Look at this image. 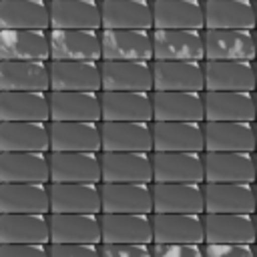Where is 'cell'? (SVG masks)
I'll use <instances>...</instances> for the list:
<instances>
[{
    "mask_svg": "<svg viewBox=\"0 0 257 257\" xmlns=\"http://www.w3.org/2000/svg\"><path fill=\"white\" fill-rule=\"evenodd\" d=\"M102 60H139L153 62V30L102 28Z\"/></svg>",
    "mask_w": 257,
    "mask_h": 257,
    "instance_id": "6da1fadb",
    "label": "cell"
},
{
    "mask_svg": "<svg viewBox=\"0 0 257 257\" xmlns=\"http://www.w3.org/2000/svg\"><path fill=\"white\" fill-rule=\"evenodd\" d=\"M205 60H257L255 30L205 28Z\"/></svg>",
    "mask_w": 257,
    "mask_h": 257,
    "instance_id": "7a4b0ae2",
    "label": "cell"
},
{
    "mask_svg": "<svg viewBox=\"0 0 257 257\" xmlns=\"http://www.w3.org/2000/svg\"><path fill=\"white\" fill-rule=\"evenodd\" d=\"M153 90L205 92V60H153Z\"/></svg>",
    "mask_w": 257,
    "mask_h": 257,
    "instance_id": "3957f363",
    "label": "cell"
},
{
    "mask_svg": "<svg viewBox=\"0 0 257 257\" xmlns=\"http://www.w3.org/2000/svg\"><path fill=\"white\" fill-rule=\"evenodd\" d=\"M50 60H102L100 30L50 28Z\"/></svg>",
    "mask_w": 257,
    "mask_h": 257,
    "instance_id": "277c9868",
    "label": "cell"
},
{
    "mask_svg": "<svg viewBox=\"0 0 257 257\" xmlns=\"http://www.w3.org/2000/svg\"><path fill=\"white\" fill-rule=\"evenodd\" d=\"M153 60H205L203 30L153 28Z\"/></svg>",
    "mask_w": 257,
    "mask_h": 257,
    "instance_id": "5b68a950",
    "label": "cell"
},
{
    "mask_svg": "<svg viewBox=\"0 0 257 257\" xmlns=\"http://www.w3.org/2000/svg\"><path fill=\"white\" fill-rule=\"evenodd\" d=\"M153 120L205 122L203 92L153 90Z\"/></svg>",
    "mask_w": 257,
    "mask_h": 257,
    "instance_id": "8992f818",
    "label": "cell"
},
{
    "mask_svg": "<svg viewBox=\"0 0 257 257\" xmlns=\"http://www.w3.org/2000/svg\"><path fill=\"white\" fill-rule=\"evenodd\" d=\"M205 151L211 153H257L255 122L205 120Z\"/></svg>",
    "mask_w": 257,
    "mask_h": 257,
    "instance_id": "52a82bcc",
    "label": "cell"
},
{
    "mask_svg": "<svg viewBox=\"0 0 257 257\" xmlns=\"http://www.w3.org/2000/svg\"><path fill=\"white\" fill-rule=\"evenodd\" d=\"M205 90L255 92L257 76L251 60H205Z\"/></svg>",
    "mask_w": 257,
    "mask_h": 257,
    "instance_id": "ba28073f",
    "label": "cell"
},
{
    "mask_svg": "<svg viewBox=\"0 0 257 257\" xmlns=\"http://www.w3.org/2000/svg\"><path fill=\"white\" fill-rule=\"evenodd\" d=\"M100 139L102 151L153 153V122L100 120Z\"/></svg>",
    "mask_w": 257,
    "mask_h": 257,
    "instance_id": "9c48e42d",
    "label": "cell"
},
{
    "mask_svg": "<svg viewBox=\"0 0 257 257\" xmlns=\"http://www.w3.org/2000/svg\"><path fill=\"white\" fill-rule=\"evenodd\" d=\"M50 151L60 153H100V122L50 120Z\"/></svg>",
    "mask_w": 257,
    "mask_h": 257,
    "instance_id": "30bf717a",
    "label": "cell"
},
{
    "mask_svg": "<svg viewBox=\"0 0 257 257\" xmlns=\"http://www.w3.org/2000/svg\"><path fill=\"white\" fill-rule=\"evenodd\" d=\"M153 151H159V153H205L203 122L153 120Z\"/></svg>",
    "mask_w": 257,
    "mask_h": 257,
    "instance_id": "8fae6325",
    "label": "cell"
},
{
    "mask_svg": "<svg viewBox=\"0 0 257 257\" xmlns=\"http://www.w3.org/2000/svg\"><path fill=\"white\" fill-rule=\"evenodd\" d=\"M50 90L100 92V62L92 60H50Z\"/></svg>",
    "mask_w": 257,
    "mask_h": 257,
    "instance_id": "7c38bea8",
    "label": "cell"
},
{
    "mask_svg": "<svg viewBox=\"0 0 257 257\" xmlns=\"http://www.w3.org/2000/svg\"><path fill=\"white\" fill-rule=\"evenodd\" d=\"M153 183H205L203 153L153 151Z\"/></svg>",
    "mask_w": 257,
    "mask_h": 257,
    "instance_id": "4fadbf2b",
    "label": "cell"
},
{
    "mask_svg": "<svg viewBox=\"0 0 257 257\" xmlns=\"http://www.w3.org/2000/svg\"><path fill=\"white\" fill-rule=\"evenodd\" d=\"M205 183H153V213H205Z\"/></svg>",
    "mask_w": 257,
    "mask_h": 257,
    "instance_id": "5bb4252c",
    "label": "cell"
},
{
    "mask_svg": "<svg viewBox=\"0 0 257 257\" xmlns=\"http://www.w3.org/2000/svg\"><path fill=\"white\" fill-rule=\"evenodd\" d=\"M205 213H257L255 183H205Z\"/></svg>",
    "mask_w": 257,
    "mask_h": 257,
    "instance_id": "9a60e30c",
    "label": "cell"
},
{
    "mask_svg": "<svg viewBox=\"0 0 257 257\" xmlns=\"http://www.w3.org/2000/svg\"><path fill=\"white\" fill-rule=\"evenodd\" d=\"M2 183H50V153L0 151Z\"/></svg>",
    "mask_w": 257,
    "mask_h": 257,
    "instance_id": "2e32d148",
    "label": "cell"
},
{
    "mask_svg": "<svg viewBox=\"0 0 257 257\" xmlns=\"http://www.w3.org/2000/svg\"><path fill=\"white\" fill-rule=\"evenodd\" d=\"M205 183H257L255 153H203Z\"/></svg>",
    "mask_w": 257,
    "mask_h": 257,
    "instance_id": "e0dca14e",
    "label": "cell"
},
{
    "mask_svg": "<svg viewBox=\"0 0 257 257\" xmlns=\"http://www.w3.org/2000/svg\"><path fill=\"white\" fill-rule=\"evenodd\" d=\"M50 183H102L100 153L50 151Z\"/></svg>",
    "mask_w": 257,
    "mask_h": 257,
    "instance_id": "ac0fdd59",
    "label": "cell"
},
{
    "mask_svg": "<svg viewBox=\"0 0 257 257\" xmlns=\"http://www.w3.org/2000/svg\"><path fill=\"white\" fill-rule=\"evenodd\" d=\"M102 183H153V153H100Z\"/></svg>",
    "mask_w": 257,
    "mask_h": 257,
    "instance_id": "d6986e66",
    "label": "cell"
},
{
    "mask_svg": "<svg viewBox=\"0 0 257 257\" xmlns=\"http://www.w3.org/2000/svg\"><path fill=\"white\" fill-rule=\"evenodd\" d=\"M50 213L100 215V183H50Z\"/></svg>",
    "mask_w": 257,
    "mask_h": 257,
    "instance_id": "ffe728a7",
    "label": "cell"
},
{
    "mask_svg": "<svg viewBox=\"0 0 257 257\" xmlns=\"http://www.w3.org/2000/svg\"><path fill=\"white\" fill-rule=\"evenodd\" d=\"M102 213L153 215V183H100Z\"/></svg>",
    "mask_w": 257,
    "mask_h": 257,
    "instance_id": "44dd1931",
    "label": "cell"
},
{
    "mask_svg": "<svg viewBox=\"0 0 257 257\" xmlns=\"http://www.w3.org/2000/svg\"><path fill=\"white\" fill-rule=\"evenodd\" d=\"M102 90L153 92V62L100 60Z\"/></svg>",
    "mask_w": 257,
    "mask_h": 257,
    "instance_id": "7402d4cb",
    "label": "cell"
},
{
    "mask_svg": "<svg viewBox=\"0 0 257 257\" xmlns=\"http://www.w3.org/2000/svg\"><path fill=\"white\" fill-rule=\"evenodd\" d=\"M102 120L153 122V92L100 90Z\"/></svg>",
    "mask_w": 257,
    "mask_h": 257,
    "instance_id": "603a6c76",
    "label": "cell"
},
{
    "mask_svg": "<svg viewBox=\"0 0 257 257\" xmlns=\"http://www.w3.org/2000/svg\"><path fill=\"white\" fill-rule=\"evenodd\" d=\"M0 90L50 92V62L0 60Z\"/></svg>",
    "mask_w": 257,
    "mask_h": 257,
    "instance_id": "cb8c5ba5",
    "label": "cell"
},
{
    "mask_svg": "<svg viewBox=\"0 0 257 257\" xmlns=\"http://www.w3.org/2000/svg\"><path fill=\"white\" fill-rule=\"evenodd\" d=\"M153 243H205L199 213H153Z\"/></svg>",
    "mask_w": 257,
    "mask_h": 257,
    "instance_id": "d4e9b609",
    "label": "cell"
},
{
    "mask_svg": "<svg viewBox=\"0 0 257 257\" xmlns=\"http://www.w3.org/2000/svg\"><path fill=\"white\" fill-rule=\"evenodd\" d=\"M205 120L217 122H255V92H227V90H205Z\"/></svg>",
    "mask_w": 257,
    "mask_h": 257,
    "instance_id": "484cf974",
    "label": "cell"
},
{
    "mask_svg": "<svg viewBox=\"0 0 257 257\" xmlns=\"http://www.w3.org/2000/svg\"><path fill=\"white\" fill-rule=\"evenodd\" d=\"M205 243H257L255 215L245 213H203Z\"/></svg>",
    "mask_w": 257,
    "mask_h": 257,
    "instance_id": "4316f807",
    "label": "cell"
},
{
    "mask_svg": "<svg viewBox=\"0 0 257 257\" xmlns=\"http://www.w3.org/2000/svg\"><path fill=\"white\" fill-rule=\"evenodd\" d=\"M0 60L50 62V30L0 28Z\"/></svg>",
    "mask_w": 257,
    "mask_h": 257,
    "instance_id": "83f0119b",
    "label": "cell"
},
{
    "mask_svg": "<svg viewBox=\"0 0 257 257\" xmlns=\"http://www.w3.org/2000/svg\"><path fill=\"white\" fill-rule=\"evenodd\" d=\"M50 243H102L100 215L50 213Z\"/></svg>",
    "mask_w": 257,
    "mask_h": 257,
    "instance_id": "f1b7e54d",
    "label": "cell"
},
{
    "mask_svg": "<svg viewBox=\"0 0 257 257\" xmlns=\"http://www.w3.org/2000/svg\"><path fill=\"white\" fill-rule=\"evenodd\" d=\"M100 227H102V243L153 245V215L100 213Z\"/></svg>",
    "mask_w": 257,
    "mask_h": 257,
    "instance_id": "f546056e",
    "label": "cell"
},
{
    "mask_svg": "<svg viewBox=\"0 0 257 257\" xmlns=\"http://www.w3.org/2000/svg\"><path fill=\"white\" fill-rule=\"evenodd\" d=\"M153 28L205 30V0H153Z\"/></svg>",
    "mask_w": 257,
    "mask_h": 257,
    "instance_id": "4dcf8cb0",
    "label": "cell"
},
{
    "mask_svg": "<svg viewBox=\"0 0 257 257\" xmlns=\"http://www.w3.org/2000/svg\"><path fill=\"white\" fill-rule=\"evenodd\" d=\"M50 120H84L100 122V92L50 90Z\"/></svg>",
    "mask_w": 257,
    "mask_h": 257,
    "instance_id": "1f68e13d",
    "label": "cell"
},
{
    "mask_svg": "<svg viewBox=\"0 0 257 257\" xmlns=\"http://www.w3.org/2000/svg\"><path fill=\"white\" fill-rule=\"evenodd\" d=\"M0 151L50 153V122L0 120Z\"/></svg>",
    "mask_w": 257,
    "mask_h": 257,
    "instance_id": "d6a6232c",
    "label": "cell"
},
{
    "mask_svg": "<svg viewBox=\"0 0 257 257\" xmlns=\"http://www.w3.org/2000/svg\"><path fill=\"white\" fill-rule=\"evenodd\" d=\"M0 211L50 215V183H2Z\"/></svg>",
    "mask_w": 257,
    "mask_h": 257,
    "instance_id": "836d02e7",
    "label": "cell"
},
{
    "mask_svg": "<svg viewBox=\"0 0 257 257\" xmlns=\"http://www.w3.org/2000/svg\"><path fill=\"white\" fill-rule=\"evenodd\" d=\"M50 28L102 30L100 0H50Z\"/></svg>",
    "mask_w": 257,
    "mask_h": 257,
    "instance_id": "e575fe53",
    "label": "cell"
},
{
    "mask_svg": "<svg viewBox=\"0 0 257 257\" xmlns=\"http://www.w3.org/2000/svg\"><path fill=\"white\" fill-rule=\"evenodd\" d=\"M102 28L153 30V0H100Z\"/></svg>",
    "mask_w": 257,
    "mask_h": 257,
    "instance_id": "d590c367",
    "label": "cell"
},
{
    "mask_svg": "<svg viewBox=\"0 0 257 257\" xmlns=\"http://www.w3.org/2000/svg\"><path fill=\"white\" fill-rule=\"evenodd\" d=\"M0 120L50 122V92L0 90Z\"/></svg>",
    "mask_w": 257,
    "mask_h": 257,
    "instance_id": "8d00e7d4",
    "label": "cell"
},
{
    "mask_svg": "<svg viewBox=\"0 0 257 257\" xmlns=\"http://www.w3.org/2000/svg\"><path fill=\"white\" fill-rule=\"evenodd\" d=\"M2 243H44L50 245V215L40 213H2Z\"/></svg>",
    "mask_w": 257,
    "mask_h": 257,
    "instance_id": "74e56055",
    "label": "cell"
},
{
    "mask_svg": "<svg viewBox=\"0 0 257 257\" xmlns=\"http://www.w3.org/2000/svg\"><path fill=\"white\" fill-rule=\"evenodd\" d=\"M205 28L257 30L255 0H205Z\"/></svg>",
    "mask_w": 257,
    "mask_h": 257,
    "instance_id": "f35d334b",
    "label": "cell"
},
{
    "mask_svg": "<svg viewBox=\"0 0 257 257\" xmlns=\"http://www.w3.org/2000/svg\"><path fill=\"white\" fill-rule=\"evenodd\" d=\"M0 28L50 30V0H0Z\"/></svg>",
    "mask_w": 257,
    "mask_h": 257,
    "instance_id": "ab89813d",
    "label": "cell"
},
{
    "mask_svg": "<svg viewBox=\"0 0 257 257\" xmlns=\"http://www.w3.org/2000/svg\"><path fill=\"white\" fill-rule=\"evenodd\" d=\"M153 257H205V243H153Z\"/></svg>",
    "mask_w": 257,
    "mask_h": 257,
    "instance_id": "60d3db41",
    "label": "cell"
},
{
    "mask_svg": "<svg viewBox=\"0 0 257 257\" xmlns=\"http://www.w3.org/2000/svg\"><path fill=\"white\" fill-rule=\"evenodd\" d=\"M100 257H153L147 243H100Z\"/></svg>",
    "mask_w": 257,
    "mask_h": 257,
    "instance_id": "b9f144b4",
    "label": "cell"
},
{
    "mask_svg": "<svg viewBox=\"0 0 257 257\" xmlns=\"http://www.w3.org/2000/svg\"><path fill=\"white\" fill-rule=\"evenodd\" d=\"M205 257H255L249 243H205Z\"/></svg>",
    "mask_w": 257,
    "mask_h": 257,
    "instance_id": "7bdbcfd3",
    "label": "cell"
},
{
    "mask_svg": "<svg viewBox=\"0 0 257 257\" xmlns=\"http://www.w3.org/2000/svg\"><path fill=\"white\" fill-rule=\"evenodd\" d=\"M0 257H50V245L44 243H2Z\"/></svg>",
    "mask_w": 257,
    "mask_h": 257,
    "instance_id": "ee69618b",
    "label": "cell"
},
{
    "mask_svg": "<svg viewBox=\"0 0 257 257\" xmlns=\"http://www.w3.org/2000/svg\"><path fill=\"white\" fill-rule=\"evenodd\" d=\"M50 257H100L94 243H50Z\"/></svg>",
    "mask_w": 257,
    "mask_h": 257,
    "instance_id": "f6af8a7d",
    "label": "cell"
},
{
    "mask_svg": "<svg viewBox=\"0 0 257 257\" xmlns=\"http://www.w3.org/2000/svg\"><path fill=\"white\" fill-rule=\"evenodd\" d=\"M255 108H257V90H255Z\"/></svg>",
    "mask_w": 257,
    "mask_h": 257,
    "instance_id": "bcb514c9",
    "label": "cell"
},
{
    "mask_svg": "<svg viewBox=\"0 0 257 257\" xmlns=\"http://www.w3.org/2000/svg\"><path fill=\"white\" fill-rule=\"evenodd\" d=\"M255 231H257V213H255Z\"/></svg>",
    "mask_w": 257,
    "mask_h": 257,
    "instance_id": "7dc6e473",
    "label": "cell"
},
{
    "mask_svg": "<svg viewBox=\"0 0 257 257\" xmlns=\"http://www.w3.org/2000/svg\"><path fill=\"white\" fill-rule=\"evenodd\" d=\"M255 139H257V120H255Z\"/></svg>",
    "mask_w": 257,
    "mask_h": 257,
    "instance_id": "c3c4849f",
    "label": "cell"
},
{
    "mask_svg": "<svg viewBox=\"0 0 257 257\" xmlns=\"http://www.w3.org/2000/svg\"><path fill=\"white\" fill-rule=\"evenodd\" d=\"M255 48H257V30H255Z\"/></svg>",
    "mask_w": 257,
    "mask_h": 257,
    "instance_id": "681fc988",
    "label": "cell"
},
{
    "mask_svg": "<svg viewBox=\"0 0 257 257\" xmlns=\"http://www.w3.org/2000/svg\"><path fill=\"white\" fill-rule=\"evenodd\" d=\"M255 169H257V153H255Z\"/></svg>",
    "mask_w": 257,
    "mask_h": 257,
    "instance_id": "f907efd6",
    "label": "cell"
},
{
    "mask_svg": "<svg viewBox=\"0 0 257 257\" xmlns=\"http://www.w3.org/2000/svg\"><path fill=\"white\" fill-rule=\"evenodd\" d=\"M255 199H257V183H255Z\"/></svg>",
    "mask_w": 257,
    "mask_h": 257,
    "instance_id": "816d5d0a",
    "label": "cell"
},
{
    "mask_svg": "<svg viewBox=\"0 0 257 257\" xmlns=\"http://www.w3.org/2000/svg\"><path fill=\"white\" fill-rule=\"evenodd\" d=\"M255 76H257V60H255Z\"/></svg>",
    "mask_w": 257,
    "mask_h": 257,
    "instance_id": "f5cc1de1",
    "label": "cell"
},
{
    "mask_svg": "<svg viewBox=\"0 0 257 257\" xmlns=\"http://www.w3.org/2000/svg\"><path fill=\"white\" fill-rule=\"evenodd\" d=\"M255 14H257V0H255Z\"/></svg>",
    "mask_w": 257,
    "mask_h": 257,
    "instance_id": "db71d44e",
    "label": "cell"
},
{
    "mask_svg": "<svg viewBox=\"0 0 257 257\" xmlns=\"http://www.w3.org/2000/svg\"><path fill=\"white\" fill-rule=\"evenodd\" d=\"M255 257H257V243H255Z\"/></svg>",
    "mask_w": 257,
    "mask_h": 257,
    "instance_id": "11a10c76",
    "label": "cell"
}]
</instances>
